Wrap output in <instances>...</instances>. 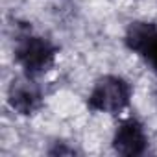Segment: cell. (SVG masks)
I'll return each mask as SVG.
<instances>
[{"instance_id":"6da1fadb","label":"cell","mask_w":157,"mask_h":157,"mask_svg":"<svg viewBox=\"0 0 157 157\" xmlns=\"http://www.w3.org/2000/svg\"><path fill=\"white\" fill-rule=\"evenodd\" d=\"M131 89L118 76H105L89 94V107L100 113H118L129 104Z\"/></svg>"},{"instance_id":"7a4b0ae2","label":"cell","mask_w":157,"mask_h":157,"mask_svg":"<svg viewBox=\"0 0 157 157\" xmlns=\"http://www.w3.org/2000/svg\"><path fill=\"white\" fill-rule=\"evenodd\" d=\"M15 56H17L19 65L30 76H37V74L46 72L52 67L54 57H56V46L48 39L28 35L21 39V43L17 44Z\"/></svg>"},{"instance_id":"3957f363","label":"cell","mask_w":157,"mask_h":157,"mask_svg":"<svg viewBox=\"0 0 157 157\" xmlns=\"http://www.w3.org/2000/svg\"><path fill=\"white\" fill-rule=\"evenodd\" d=\"M126 44L157 70V26L151 22H133L126 32Z\"/></svg>"},{"instance_id":"277c9868","label":"cell","mask_w":157,"mask_h":157,"mask_svg":"<svg viewBox=\"0 0 157 157\" xmlns=\"http://www.w3.org/2000/svg\"><path fill=\"white\" fill-rule=\"evenodd\" d=\"M146 144H148L146 133L142 126L133 118L124 120L117 128L113 137V146L120 155H140L144 153Z\"/></svg>"},{"instance_id":"5b68a950","label":"cell","mask_w":157,"mask_h":157,"mask_svg":"<svg viewBox=\"0 0 157 157\" xmlns=\"http://www.w3.org/2000/svg\"><path fill=\"white\" fill-rule=\"evenodd\" d=\"M10 104L21 115H30L39 107L41 93L30 80L17 82V83L13 82V85L10 89Z\"/></svg>"}]
</instances>
